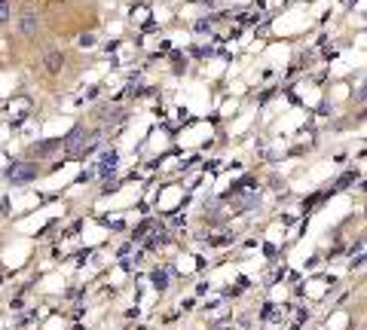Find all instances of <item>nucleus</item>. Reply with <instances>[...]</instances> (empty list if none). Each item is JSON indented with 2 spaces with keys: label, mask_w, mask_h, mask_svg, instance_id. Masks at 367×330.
<instances>
[{
  "label": "nucleus",
  "mask_w": 367,
  "mask_h": 330,
  "mask_svg": "<svg viewBox=\"0 0 367 330\" xmlns=\"http://www.w3.org/2000/svg\"><path fill=\"white\" fill-rule=\"evenodd\" d=\"M37 174H40V165H37V162H25V159L9 162V165H6V171H3V177L12 180V183H31Z\"/></svg>",
  "instance_id": "1"
},
{
  "label": "nucleus",
  "mask_w": 367,
  "mask_h": 330,
  "mask_svg": "<svg viewBox=\"0 0 367 330\" xmlns=\"http://www.w3.org/2000/svg\"><path fill=\"white\" fill-rule=\"evenodd\" d=\"M40 25H43L40 12L34 9V6H22V12H19V31H22V37H37Z\"/></svg>",
  "instance_id": "2"
},
{
  "label": "nucleus",
  "mask_w": 367,
  "mask_h": 330,
  "mask_svg": "<svg viewBox=\"0 0 367 330\" xmlns=\"http://www.w3.org/2000/svg\"><path fill=\"white\" fill-rule=\"evenodd\" d=\"M92 138H98V132H89L86 125H74V128H71V135H67V138L61 141V147H64V153L71 156V153L77 150V147H83L86 141H92Z\"/></svg>",
  "instance_id": "3"
},
{
  "label": "nucleus",
  "mask_w": 367,
  "mask_h": 330,
  "mask_svg": "<svg viewBox=\"0 0 367 330\" xmlns=\"http://www.w3.org/2000/svg\"><path fill=\"white\" fill-rule=\"evenodd\" d=\"M43 67H46V73H61V67H64V52H58V49L46 52V55H43Z\"/></svg>",
  "instance_id": "4"
},
{
  "label": "nucleus",
  "mask_w": 367,
  "mask_h": 330,
  "mask_svg": "<svg viewBox=\"0 0 367 330\" xmlns=\"http://www.w3.org/2000/svg\"><path fill=\"white\" fill-rule=\"evenodd\" d=\"M168 238H171V235H168V229H165V226L153 223V235L144 242V248H150V251H153V248H162V245H168Z\"/></svg>",
  "instance_id": "5"
},
{
  "label": "nucleus",
  "mask_w": 367,
  "mask_h": 330,
  "mask_svg": "<svg viewBox=\"0 0 367 330\" xmlns=\"http://www.w3.org/2000/svg\"><path fill=\"white\" fill-rule=\"evenodd\" d=\"M58 147H61V138H49V141L31 144V153H34V156H49V153H55Z\"/></svg>",
  "instance_id": "6"
},
{
  "label": "nucleus",
  "mask_w": 367,
  "mask_h": 330,
  "mask_svg": "<svg viewBox=\"0 0 367 330\" xmlns=\"http://www.w3.org/2000/svg\"><path fill=\"white\" fill-rule=\"evenodd\" d=\"M116 165H119V153H116V150H104V153H101V162H98V171L107 177Z\"/></svg>",
  "instance_id": "7"
},
{
  "label": "nucleus",
  "mask_w": 367,
  "mask_h": 330,
  "mask_svg": "<svg viewBox=\"0 0 367 330\" xmlns=\"http://www.w3.org/2000/svg\"><path fill=\"white\" fill-rule=\"evenodd\" d=\"M150 281H153V287L159 290V293L168 290V269H153L150 272Z\"/></svg>",
  "instance_id": "8"
},
{
  "label": "nucleus",
  "mask_w": 367,
  "mask_h": 330,
  "mask_svg": "<svg viewBox=\"0 0 367 330\" xmlns=\"http://www.w3.org/2000/svg\"><path fill=\"white\" fill-rule=\"evenodd\" d=\"M122 119H126V113H122L119 107H104L101 122H122Z\"/></svg>",
  "instance_id": "9"
},
{
  "label": "nucleus",
  "mask_w": 367,
  "mask_h": 330,
  "mask_svg": "<svg viewBox=\"0 0 367 330\" xmlns=\"http://www.w3.org/2000/svg\"><path fill=\"white\" fill-rule=\"evenodd\" d=\"M150 229H153V220H144L141 226H135V229H132V242H144Z\"/></svg>",
  "instance_id": "10"
},
{
  "label": "nucleus",
  "mask_w": 367,
  "mask_h": 330,
  "mask_svg": "<svg viewBox=\"0 0 367 330\" xmlns=\"http://www.w3.org/2000/svg\"><path fill=\"white\" fill-rule=\"evenodd\" d=\"M217 18H220V15H211V18H199V22H193V31H196V34H208V31L214 28V22H217Z\"/></svg>",
  "instance_id": "11"
},
{
  "label": "nucleus",
  "mask_w": 367,
  "mask_h": 330,
  "mask_svg": "<svg viewBox=\"0 0 367 330\" xmlns=\"http://www.w3.org/2000/svg\"><path fill=\"white\" fill-rule=\"evenodd\" d=\"M260 318H263V321H272V318H278V309H275V303H266V306H263V312H260Z\"/></svg>",
  "instance_id": "12"
},
{
  "label": "nucleus",
  "mask_w": 367,
  "mask_h": 330,
  "mask_svg": "<svg viewBox=\"0 0 367 330\" xmlns=\"http://www.w3.org/2000/svg\"><path fill=\"white\" fill-rule=\"evenodd\" d=\"M352 180H358V171H346L340 180H337V190H346L349 187V183H352Z\"/></svg>",
  "instance_id": "13"
},
{
  "label": "nucleus",
  "mask_w": 367,
  "mask_h": 330,
  "mask_svg": "<svg viewBox=\"0 0 367 330\" xmlns=\"http://www.w3.org/2000/svg\"><path fill=\"white\" fill-rule=\"evenodd\" d=\"M171 61H174V73H184V67H187V58L181 52H171Z\"/></svg>",
  "instance_id": "14"
},
{
  "label": "nucleus",
  "mask_w": 367,
  "mask_h": 330,
  "mask_svg": "<svg viewBox=\"0 0 367 330\" xmlns=\"http://www.w3.org/2000/svg\"><path fill=\"white\" fill-rule=\"evenodd\" d=\"M9 15H12L9 0H0V25H3V22H9Z\"/></svg>",
  "instance_id": "15"
},
{
  "label": "nucleus",
  "mask_w": 367,
  "mask_h": 330,
  "mask_svg": "<svg viewBox=\"0 0 367 330\" xmlns=\"http://www.w3.org/2000/svg\"><path fill=\"white\" fill-rule=\"evenodd\" d=\"M364 263H367V254H352V260H349V269L355 272V269H361Z\"/></svg>",
  "instance_id": "16"
},
{
  "label": "nucleus",
  "mask_w": 367,
  "mask_h": 330,
  "mask_svg": "<svg viewBox=\"0 0 367 330\" xmlns=\"http://www.w3.org/2000/svg\"><path fill=\"white\" fill-rule=\"evenodd\" d=\"M324 199V193H312L306 202H303V211H312V205H318V202Z\"/></svg>",
  "instance_id": "17"
},
{
  "label": "nucleus",
  "mask_w": 367,
  "mask_h": 330,
  "mask_svg": "<svg viewBox=\"0 0 367 330\" xmlns=\"http://www.w3.org/2000/svg\"><path fill=\"white\" fill-rule=\"evenodd\" d=\"M80 46L86 49V46H95V34H83L80 37Z\"/></svg>",
  "instance_id": "18"
},
{
  "label": "nucleus",
  "mask_w": 367,
  "mask_h": 330,
  "mask_svg": "<svg viewBox=\"0 0 367 330\" xmlns=\"http://www.w3.org/2000/svg\"><path fill=\"white\" fill-rule=\"evenodd\" d=\"M92 177H95V168H89V171H83V174L77 177V183H89Z\"/></svg>",
  "instance_id": "19"
},
{
  "label": "nucleus",
  "mask_w": 367,
  "mask_h": 330,
  "mask_svg": "<svg viewBox=\"0 0 367 330\" xmlns=\"http://www.w3.org/2000/svg\"><path fill=\"white\" fill-rule=\"evenodd\" d=\"M25 119H28V110H22V113H19V116H15V119H12V128H19V125H22Z\"/></svg>",
  "instance_id": "20"
},
{
  "label": "nucleus",
  "mask_w": 367,
  "mask_h": 330,
  "mask_svg": "<svg viewBox=\"0 0 367 330\" xmlns=\"http://www.w3.org/2000/svg\"><path fill=\"white\" fill-rule=\"evenodd\" d=\"M89 257H92V251H89V248H86V251H80V254H77V263H86Z\"/></svg>",
  "instance_id": "21"
},
{
  "label": "nucleus",
  "mask_w": 367,
  "mask_h": 330,
  "mask_svg": "<svg viewBox=\"0 0 367 330\" xmlns=\"http://www.w3.org/2000/svg\"><path fill=\"white\" fill-rule=\"evenodd\" d=\"M9 306H12V312H22V309H25V303H22V297H15V300H12Z\"/></svg>",
  "instance_id": "22"
},
{
  "label": "nucleus",
  "mask_w": 367,
  "mask_h": 330,
  "mask_svg": "<svg viewBox=\"0 0 367 330\" xmlns=\"http://www.w3.org/2000/svg\"><path fill=\"white\" fill-rule=\"evenodd\" d=\"M355 98H358V101H367V83H364V86L355 92Z\"/></svg>",
  "instance_id": "23"
},
{
  "label": "nucleus",
  "mask_w": 367,
  "mask_h": 330,
  "mask_svg": "<svg viewBox=\"0 0 367 330\" xmlns=\"http://www.w3.org/2000/svg\"><path fill=\"white\" fill-rule=\"evenodd\" d=\"M110 229H116V232H122V229H126V223H122V220H113V223H110Z\"/></svg>",
  "instance_id": "24"
},
{
  "label": "nucleus",
  "mask_w": 367,
  "mask_h": 330,
  "mask_svg": "<svg viewBox=\"0 0 367 330\" xmlns=\"http://www.w3.org/2000/svg\"><path fill=\"white\" fill-rule=\"evenodd\" d=\"M80 226H83V223H80V220H77V223H74V226H71V229H67V232H64V235H77V232H80Z\"/></svg>",
  "instance_id": "25"
},
{
  "label": "nucleus",
  "mask_w": 367,
  "mask_h": 330,
  "mask_svg": "<svg viewBox=\"0 0 367 330\" xmlns=\"http://www.w3.org/2000/svg\"><path fill=\"white\" fill-rule=\"evenodd\" d=\"M43 6H58V3H64V0H40Z\"/></svg>",
  "instance_id": "26"
},
{
  "label": "nucleus",
  "mask_w": 367,
  "mask_h": 330,
  "mask_svg": "<svg viewBox=\"0 0 367 330\" xmlns=\"http://www.w3.org/2000/svg\"><path fill=\"white\" fill-rule=\"evenodd\" d=\"M361 187H364V190H367V180H364V183H361Z\"/></svg>",
  "instance_id": "27"
}]
</instances>
